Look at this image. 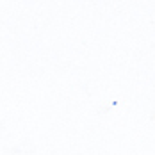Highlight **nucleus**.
<instances>
[]
</instances>
